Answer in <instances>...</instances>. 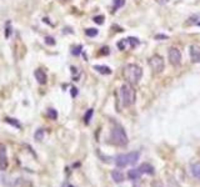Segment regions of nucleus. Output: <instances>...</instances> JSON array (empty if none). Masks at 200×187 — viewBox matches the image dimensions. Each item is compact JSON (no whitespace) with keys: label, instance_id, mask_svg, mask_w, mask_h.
<instances>
[{"label":"nucleus","instance_id":"7c9ffc66","mask_svg":"<svg viewBox=\"0 0 200 187\" xmlns=\"http://www.w3.org/2000/svg\"><path fill=\"white\" fill-rule=\"evenodd\" d=\"M199 25H200V22H199Z\"/></svg>","mask_w":200,"mask_h":187},{"label":"nucleus","instance_id":"5701e85b","mask_svg":"<svg viewBox=\"0 0 200 187\" xmlns=\"http://www.w3.org/2000/svg\"><path fill=\"white\" fill-rule=\"evenodd\" d=\"M45 43H46L48 45H55V39L51 38V36H46V38H45Z\"/></svg>","mask_w":200,"mask_h":187},{"label":"nucleus","instance_id":"423d86ee","mask_svg":"<svg viewBox=\"0 0 200 187\" xmlns=\"http://www.w3.org/2000/svg\"><path fill=\"white\" fill-rule=\"evenodd\" d=\"M168 59L169 62L173 66H179L181 64V53L178 48H170L168 51Z\"/></svg>","mask_w":200,"mask_h":187},{"label":"nucleus","instance_id":"dca6fc26","mask_svg":"<svg viewBox=\"0 0 200 187\" xmlns=\"http://www.w3.org/2000/svg\"><path fill=\"white\" fill-rule=\"evenodd\" d=\"M5 121H7L8 123H10V125H12V126L16 127V129H21V125L19 123V121H18V120H15V118H12V117H7V118H5Z\"/></svg>","mask_w":200,"mask_h":187},{"label":"nucleus","instance_id":"ddd939ff","mask_svg":"<svg viewBox=\"0 0 200 187\" xmlns=\"http://www.w3.org/2000/svg\"><path fill=\"white\" fill-rule=\"evenodd\" d=\"M94 70H96L99 74H103V75H110L112 74V69L105 65H94Z\"/></svg>","mask_w":200,"mask_h":187},{"label":"nucleus","instance_id":"6ab92c4d","mask_svg":"<svg viewBox=\"0 0 200 187\" xmlns=\"http://www.w3.org/2000/svg\"><path fill=\"white\" fill-rule=\"evenodd\" d=\"M48 116L51 118V120H57L58 118V112L55 109H48Z\"/></svg>","mask_w":200,"mask_h":187},{"label":"nucleus","instance_id":"20e7f679","mask_svg":"<svg viewBox=\"0 0 200 187\" xmlns=\"http://www.w3.org/2000/svg\"><path fill=\"white\" fill-rule=\"evenodd\" d=\"M139 157H140V152L139 151L128 152V154H120L115 157V165L119 168H124L126 166H133L138 162Z\"/></svg>","mask_w":200,"mask_h":187},{"label":"nucleus","instance_id":"f03ea898","mask_svg":"<svg viewBox=\"0 0 200 187\" xmlns=\"http://www.w3.org/2000/svg\"><path fill=\"white\" fill-rule=\"evenodd\" d=\"M110 141L116 145V146H125L129 142V139H128V135L125 132L124 127L119 123H115L112 131H110Z\"/></svg>","mask_w":200,"mask_h":187},{"label":"nucleus","instance_id":"412c9836","mask_svg":"<svg viewBox=\"0 0 200 187\" xmlns=\"http://www.w3.org/2000/svg\"><path fill=\"white\" fill-rule=\"evenodd\" d=\"M125 4V0H114V10L121 8Z\"/></svg>","mask_w":200,"mask_h":187},{"label":"nucleus","instance_id":"2f4dec72","mask_svg":"<svg viewBox=\"0 0 200 187\" xmlns=\"http://www.w3.org/2000/svg\"><path fill=\"white\" fill-rule=\"evenodd\" d=\"M134 187H136V186H134Z\"/></svg>","mask_w":200,"mask_h":187},{"label":"nucleus","instance_id":"9d476101","mask_svg":"<svg viewBox=\"0 0 200 187\" xmlns=\"http://www.w3.org/2000/svg\"><path fill=\"white\" fill-rule=\"evenodd\" d=\"M112 177L116 183H121L125 180V175L120 170H114V171H112Z\"/></svg>","mask_w":200,"mask_h":187},{"label":"nucleus","instance_id":"c756f323","mask_svg":"<svg viewBox=\"0 0 200 187\" xmlns=\"http://www.w3.org/2000/svg\"><path fill=\"white\" fill-rule=\"evenodd\" d=\"M62 187H74V186H73V185H71V183H69V182H64Z\"/></svg>","mask_w":200,"mask_h":187},{"label":"nucleus","instance_id":"2eb2a0df","mask_svg":"<svg viewBox=\"0 0 200 187\" xmlns=\"http://www.w3.org/2000/svg\"><path fill=\"white\" fill-rule=\"evenodd\" d=\"M44 136H45V130L44 129H38L35 134H34V139L36 141H41L44 139Z\"/></svg>","mask_w":200,"mask_h":187},{"label":"nucleus","instance_id":"a211bd4d","mask_svg":"<svg viewBox=\"0 0 200 187\" xmlns=\"http://www.w3.org/2000/svg\"><path fill=\"white\" fill-rule=\"evenodd\" d=\"M126 40H128V44L130 45L131 49H134L135 46H138V45H139V40H138L136 38H128Z\"/></svg>","mask_w":200,"mask_h":187},{"label":"nucleus","instance_id":"1a4fd4ad","mask_svg":"<svg viewBox=\"0 0 200 187\" xmlns=\"http://www.w3.org/2000/svg\"><path fill=\"white\" fill-rule=\"evenodd\" d=\"M141 171L139 170V167L138 168H131V170H129L128 171V178L129 180H131V181H135V180H139L141 177Z\"/></svg>","mask_w":200,"mask_h":187},{"label":"nucleus","instance_id":"0eeeda50","mask_svg":"<svg viewBox=\"0 0 200 187\" xmlns=\"http://www.w3.org/2000/svg\"><path fill=\"white\" fill-rule=\"evenodd\" d=\"M8 152H7V147L0 142V170H7L8 168Z\"/></svg>","mask_w":200,"mask_h":187},{"label":"nucleus","instance_id":"4468645a","mask_svg":"<svg viewBox=\"0 0 200 187\" xmlns=\"http://www.w3.org/2000/svg\"><path fill=\"white\" fill-rule=\"evenodd\" d=\"M191 175L196 180L200 181V161L199 162H195L191 165Z\"/></svg>","mask_w":200,"mask_h":187},{"label":"nucleus","instance_id":"7ed1b4c3","mask_svg":"<svg viewBox=\"0 0 200 187\" xmlns=\"http://www.w3.org/2000/svg\"><path fill=\"white\" fill-rule=\"evenodd\" d=\"M124 76L126 79V82L131 85H135L141 80L143 77V69L139 65L135 64H128L124 67Z\"/></svg>","mask_w":200,"mask_h":187},{"label":"nucleus","instance_id":"a878e982","mask_svg":"<svg viewBox=\"0 0 200 187\" xmlns=\"http://www.w3.org/2000/svg\"><path fill=\"white\" fill-rule=\"evenodd\" d=\"M151 187H164V186H163V183L160 182V181H153Z\"/></svg>","mask_w":200,"mask_h":187},{"label":"nucleus","instance_id":"393cba45","mask_svg":"<svg viewBox=\"0 0 200 187\" xmlns=\"http://www.w3.org/2000/svg\"><path fill=\"white\" fill-rule=\"evenodd\" d=\"M10 30H12V29H10V22H7V31H5V38H9L10 36Z\"/></svg>","mask_w":200,"mask_h":187},{"label":"nucleus","instance_id":"f8f14e48","mask_svg":"<svg viewBox=\"0 0 200 187\" xmlns=\"http://www.w3.org/2000/svg\"><path fill=\"white\" fill-rule=\"evenodd\" d=\"M139 170L141 171V173H146V175H154V167L150 165V163H146V162H144L141 163L140 166H139Z\"/></svg>","mask_w":200,"mask_h":187},{"label":"nucleus","instance_id":"cd10ccee","mask_svg":"<svg viewBox=\"0 0 200 187\" xmlns=\"http://www.w3.org/2000/svg\"><path fill=\"white\" fill-rule=\"evenodd\" d=\"M101 54L108 55V54H109V48H103V49H101Z\"/></svg>","mask_w":200,"mask_h":187},{"label":"nucleus","instance_id":"bb28decb","mask_svg":"<svg viewBox=\"0 0 200 187\" xmlns=\"http://www.w3.org/2000/svg\"><path fill=\"white\" fill-rule=\"evenodd\" d=\"M70 95L73 96V97H76V95H78V89H76V87H71V89H70Z\"/></svg>","mask_w":200,"mask_h":187},{"label":"nucleus","instance_id":"9b49d317","mask_svg":"<svg viewBox=\"0 0 200 187\" xmlns=\"http://www.w3.org/2000/svg\"><path fill=\"white\" fill-rule=\"evenodd\" d=\"M34 75H35V79L38 80V82H39V84H46V80H48V77H46V74L44 72L43 70H40V69L35 70Z\"/></svg>","mask_w":200,"mask_h":187},{"label":"nucleus","instance_id":"39448f33","mask_svg":"<svg viewBox=\"0 0 200 187\" xmlns=\"http://www.w3.org/2000/svg\"><path fill=\"white\" fill-rule=\"evenodd\" d=\"M149 65L151 67V70L157 74H160L164 67H165V62H164V59L162 58L160 55H154L151 58L149 59Z\"/></svg>","mask_w":200,"mask_h":187},{"label":"nucleus","instance_id":"b1692460","mask_svg":"<svg viewBox=\"0 0 200 187\" xmlns=\"http://www.w3.org/2000/svg\"><path fill=\"white\" fill-rule=\"evenodd\" d=\"M81 49H83V46H81V45H79V46L74 48V49H73V51H71V53H73L74 55H79V54L81 53Z\"/></svg>","mask_w":200,"mask_h":187},{"label":"nucleus","instance_id":"6e6552de","mask_svg":"<svg viewBox=\"0 0 200 187\" xmlns=\"http://www.w3.org/2000/svg\"><path fill=\"white\" fill-rule=\"evenodd\" d=\"M190 59L193 62L200 64V46H198V45L190 46Z\"/></svg>","mask_w":200,"mask_h":187},{"label":"nucleus","instance_id":"f3484780","mask_svg":"<svg viewBox=\"0 0 200 187\" xmlns=\"http://www.w3.org/2000/svg\"><path fill=\"white\" fill-rule=\"evenodd\" d=\"M93 115H94V110H93V109H89V110L85 112V115H84V122H85L86 125L90 122Z\"/></svg>","mask_w":200,"mask_h":187},{"label":"nucleus","instance_id":"4be33fe9","mask_svg":"<svg viewBox=\"0 0 200 187\" xmlns=\"http://www.w3.org/2000/svg\"><path fill=\"white\" fill-rule=\"evenodd\" d=\"M93 20L95 21L96 24H103V22H104V16H103V15H98V16H95V18H94Z\"/></svg>","mask_w":200,"mask_h":187},{"label":"nucleus","instance_id":"f257e3e1","mask_svg":"<svg viewBox=\"0 0 200 187\" xmlns=\"http://www.w3.org/2000/svg\"><path fill=\"white\" fill-rule=\"evenodd\" d=\"M120 99H121L123 105L126 106V107H129V106L135 104L136 92H135V89L131 84H129V82L123 84V86H121V89H120Z\"/></svg>","mask_w":200,"mask_h":187},{"label":"nucleus","instance_id":"c85d7f7f","mask_svg":"<svg viewBox=\"0 0 200 187\" xmlns=\"http://www.w3.org/2000/svg\"><path fill=\"white\" fill-rule=\"evenodd\" d=\"M158 4H160V5H164V4H166L168 3V0H155Z\"/></svg>","mask_w":200,"mask_h":187},{"label":"nucleus","instance_id":"aec40b11","mask_svg":"<svg viewBox=\"0 0 200 187\" xmlns=\"http://www.w3.org/2000/svg\"><path fill=\"white\" fill-rule=\"evenodd\" d=\"M98 29H94V27H90V29H86L85 30V34L88 36H90V38H94V36H96L98 35Z\"/></svg>","mask_w":200,"mask_h":187}]
</instances>
